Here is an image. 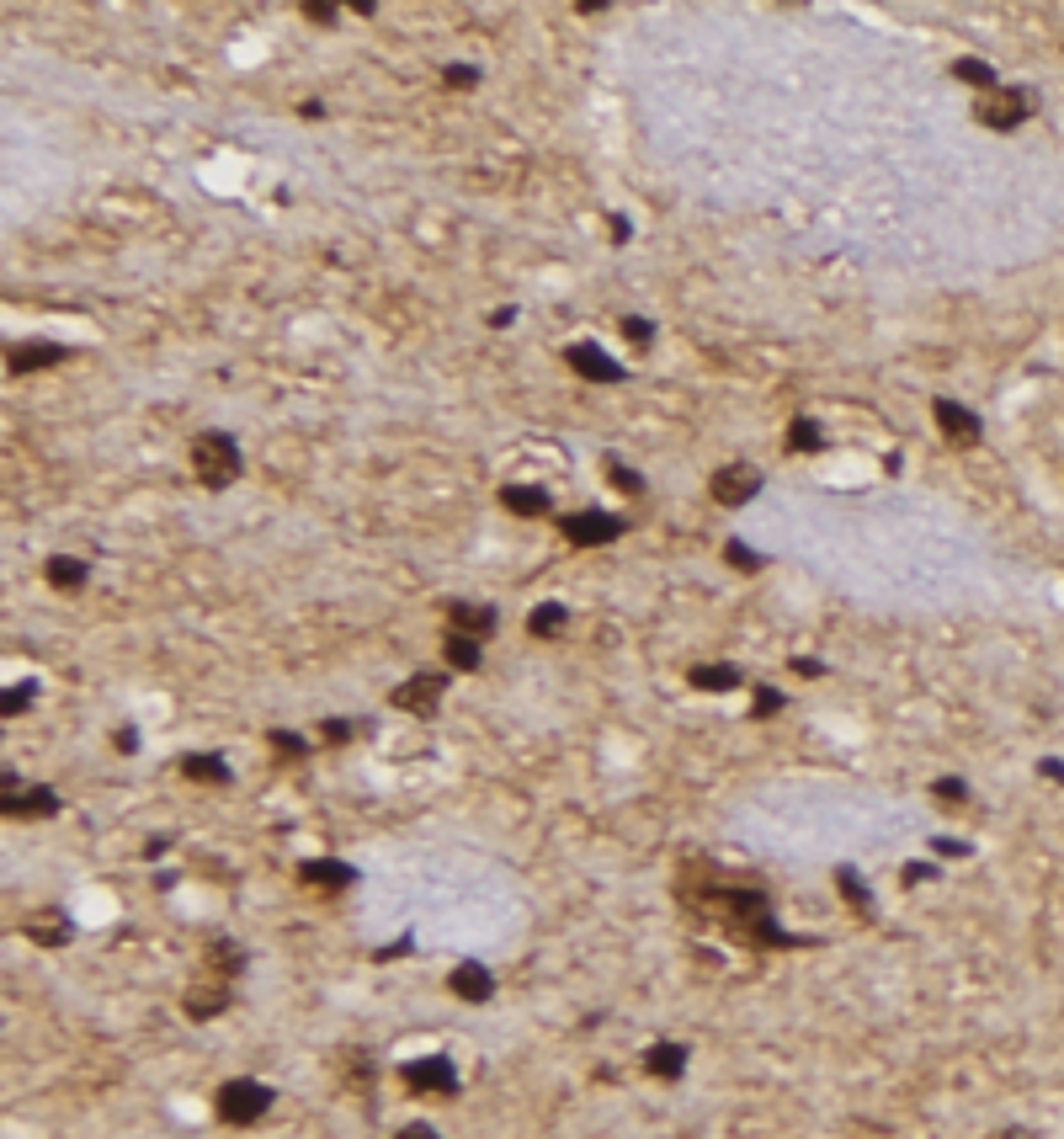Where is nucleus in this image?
Masks as SVG:
<instances>
[{
    "instance_id": "3",
    "label": "nucleus",
    "mask_w": 1064,
    "mask_h": 1139,
    "mask_svg": "<svg viewBox=\"0 0 1064 1139\" xmlns=\"http://www.w3.org/2000/svg\"><path fill=\"white\" fill-rule=\"evenodd\" d=\"M272 1097H277L272 1086H261V1081H251V1075H240V1081H224V1086H219L213 1107H219L224 1123H235V1129H251V1123H261V1118L272 1113Z\"/></svg>"
},
{
    "instance_id": "34",
    "label": "nucleus",
    "mask_w": 1064,
    "mask_h": 1139,
    "mask_svg": "<svg viewBox=\"0 0 1064 1139\" xmlns=\"http://www.w3.org/2000/svg\"><path fill=\"white\" fill-rule=\"evenodd\" d=\"M777 708H782V692L766 687V682H755V692H750V719H772Z\"/></svg>"
},
{
    "instance_id": "43",
    "label": "nucleus",
    "mask_w": 1064,
    "mask_h": 1139,
    "mask_svg": "<svg viewBox=\"0 0 1064 1139\" xmlns=\"http://www.w3.org/2000/svg\"><path fill=\"white\" fill-rule=\"evenodd\" d=\"M112 746H117V751H122V757H133V751H138V730H133V725H122V730H117V741H112Z\"/></svg>"
},
{
    "instance_id": "10",
    "label": "nucleus",
    "mask_w": 1064,
    "mask_h": 1139,
    "mask_svg": "<svg viewBox=\"0 0 1064 1139\" xmlns=\"http://www.w3.org/2000/svg\"><path fill=\"white\" fill-rule=\"evenodd\" d=\"M229 1007V980L224 975H203L187 985V996H181V1012H187L192 1023H213L219 1012Z\"/></svg>"
},
{
    "instance_id": "14",
    "label": "nucleus",
    "mask_w": 1064,
    "mask_h": 1139,
    "mask_svg": "<svg viewBox=\"0 0 1064 1139\" xmlns=\"http://www.w3.org/2000/svg\"><path fill=\"white\" fill-rule=\"evenodd\" d=\"M447 991L458 996V1002H469V1007H485L490 996H496V975H490L485 964H458L453 975H447Z\"/></svg>"
},
{
    "instance_id": "4",
    "label": "nucleus",
    "mask_w": 1064,
    "mask_h": 1139,
    "mask_svg": "<svg viewBox=\"0 0 1064 1139\" xmlns=\"http://www.w3.org/2000/svg\"><path fill=\"white\" fill-rule=\"evenodd\" d=\"M1032 107H1038V97H1032L1027 86H995V91H984V97L974 102V117L984 122V128H995V133H1011V128H1022V122L1032 117Z\"/></svg>"
},
{
    "instance_id": "31",
    "label": "nucleus",
    "mask_w": 1064,
    "mask_h": 1139,
    "mask_svg": "<svg viewBox=\"0 0 1064 1139\" xmlns=\"http://www.w3.org/2000/svg\"><path fill=\"white\" fill-rule=\"evenodd\" d=\"M367 725H357V719H319V741L325 746H346L351 735H362Z\"/></svg>"
},
{
    "instance_id": "7",
    "label": "nucleus",
    "mask_w": 1064,
    "mask_h": 1139,
    "mask_svg": "<svg viewBox=\"0 0 1064 1139\" xmlns=\"http://www.w3.org/2000/svg\"><path fill=\"white\" fill-rule=\"evenodd\" d=\"M932 415H937V432H943L948 448H979L984 442V421L968 405H958V399H948V394H937L932 399Z\"/></svg>"
},
{
    "instance_id": "1",
    "label": "nucleus",
    "mask_w": 1064,
    "mask_h": 1139,
    "mask_svg": "<svg viewBox=\"0 0 1064 1139\" xmlns=\"http://www.w3.org/2000/svg\"><path fill=\"white\" fill-rule=\"evenodd\" d=\"M676 900L687 905L692 916L703 921H719L735 943L745 948H798L804 937L782 932L777 916H772V895L761 884H745V879H719V868L708 863H687L676 873Z\"/></svg>"
},
{
    "instance_id": "16",
    "label": "nucleus",
    "mask_w": 1064,
    "mask_h": 1139,
    "mask_svg": "<svg viewBox=\"0 0 1064 1139\" xmlns=\"http://www.w3.org/2000/svg\"><path fill=\"white\" fill-rule=\"evenodd\" d=\"M70 351L59 346V342H22V346H11L6 351V367L11 373H43V367H59Z\"/></svg>"
},
{
    "instance_id": "37",
    "label": "nucleus",
    "mask_w": 1064,
    "mask_h": 1139,
    "mask_svg": "<svg viewBox=\"0 0 1064 1139\" xmlns=\"http://www.w3.org/2000/svg\"><path fill=\"white\" fill-rule=\"evenodd\" d=\"M442 86L447 91H474V86H480V70H474V65H447L442 70Z\"/></svg>"
},
{
    "instance_id": "48",
    "label": "nucleus",
    "mask_w": 1064,
    "mask_h": 1139,
    "mask_svg": "<svg viewBox=\"0 0 1064 1139\" xmlns=\"http://www.w3.org/2000/svg\"><path fill=\"white\" fill-rule=\"evenodd\" d=\"M990 1139H1038V1134H1027V1129H995Z\"/></svg>"
},
{
    "instance_id": "33",
    "label": "nucleus",
    "mask_w": 1064,
    "mask_h": 1139,
    "mask_svg": "<svg viewBox=\"0 0 1064 1139\" xmlns=\"http://www.w3.org/2000/svg\"><path fill=\"white\" fill-rule=\"evenodd\" d=\"M724 560H730L735 570H745V575H755V570H766V560H761V554H755V549H745V544H740V538H730V544H724Z\"/></svg>"
},
{
    "instance_id": "18",
    "label": "nucleus",
    "mask_w": 1064,
    "mask_h": 1139,
    "mask_svg": "<svg viewBox=\"0 0 1064 1139\" xmlns=\"http://www.w3.org/2000/svg\"><path fill=\"white\" fill-rule=\"evenodd\" d=\"M644 1070H650V1075H660V1081H682V1075H687V1049H682V1043H650V1049H644Z\"/></svg>"
},
{
    "instance_id": "27",
    "label": "nucleus",
    "mask_w": 1064,
    "mask_h": 1139,
    "mask_svg": "<svg viewBox=\"0 0 1064 1139\" xmlns=\"http://www.w3.org/2000/svg\"><path fill=\"white\" fill-rule=\"evenodd\" d=\"M240 964H245V953L229 943V937H213V943L203 948V969L208 975H224V980H235L240 975Z\"/></svg>"
},
{
    "instance_id": "39",
    "label": "nucleus",
    "mask_w": 1064,
    "mask_h": 1139,
    "mask_svg": "<svg viewBox=\"0 0 1064 1139\" xmlns=\"http://www.w3.org/2000/svg\"><path fill=\"white\" fill-rule=\"evenodd\" d=\"M299 11H304V17H310L315 27H330V22H335V6H330V0H304Z\"/></svg>"
},
{
    "instance_id": "26",
    "label": "nucleus",
    "mask_w": 1064,
    "mask_h": 1139,
    "mask_svg": "<svg viewBox=\"0 0 1064 1139\" xmlns=\"http://www.w3.org/2000/svg\"><path fill=\"white\" fill-rule=\"evenodd\" d=\"M836 889H841V900L852 905V916L873 927L878 911H873V895H868V889H862V879H857V868H836Z\"/></svg>"
},
{
    "instance_id": "30",
    "label": "nucleus",
    "mask_w": 1064,
    "mask_h": 1139,
    "mask_svg": "<svg viewBox=\"0 0 1064 1139\" xmlns=\"http://www.w3.org/2000/svg\"><path fill=\"white\" fill-rule=\"evenodd\" d=\"M346 1081H351V1091L373 1086V1059H367V1049H346Z\"/></svg>"
},
{
    "instance_id": "11",
    "label": "nucleus",
    "mask_w": 1064,
    "mask_h": 1139,
    "mask_svg": "<svg viewBox=\"0 0 1064 1139\" xmlns=\"http://www.w3.org/2000/svg\"><path fill=\"white\" fill-rule=\"evenodd\" d=\"M564 362L575 367L580 378H591V383H623V362L618 357H607L596 342H575V346H564Z\"/></svg>"
},
{
    "instance_id": "44",
    "label": "nucleus",
    "mask_w": 1064,
    "mask_h": 1139,
    "mask_svg": "<svg viewBox=\"0 0 1064 1139\" xmlns=\"http://www.w3.org/2000/svg\"><path fill=\"white\" fill-rule=\"evenodd\" d=\"M900 879H905V884H921V879H932V863H905V868H900Z\"/></svg>"
},
{
    "instance_id": "23",
    "label": "nucleus",
    "mask_w": 1064,
    "mask_h": 1139,
    "mask_svg": "<svg viewBox=\"0 0 1064 1139\" xmlns=\"http://www.w3.org/2000/svg\"><path fill=\"white\" fill-rule=\"evenodd\" d=\"M442 660H447L453 671H480V666H485V650H480V639L453 634V628H447V639H442Z\"/></svg>"
},
{
    "instance_id": "40",
    "label": "nucleus",
    "mask_w": 1064,
    "mask_h": 1139,
    "mask_svg": "<svg viewBox=\"0 0 1064 1139\" xmlns=\"http://www.w3.org/2000/svg\"><path fill=\"white\" fill-rule=\"evenodd\" d=\"M788 671H798V676H804V682H814V676H825V666H820V660H809V655L788 660Z\"/></svg>"
},
{
    "instance_id": "24",
    "label": "nucleus",
    "mask_w": 1064,
    "mask_h": 1139,
    "mask_svg": "<svg viewBox=\"0 0 1064 1139\" xmlns=\"http://www.w3.org/2000/svg\"><path fill=\"white\" fill-rule=\"evenodd\" d=\"M43 575H49V586H59V591H81L91 580V570L81 560H70V554H54V560H43Z\"/></svg>"
},
{
    "instance_id": "9",
    "label": "nucleus",
    "mask_w": 1064,
    "mask_h": 1139,
    "mask_svg": "<svg viewBox=\"0 0 1064 1139\" xmlns=\"http://www.w3.org/2000/svg\"><path fill=\"white\" fill-rule=\"evenodd\" d=\"M761 485H766V474L755 469V464H745V458H735V464L714 469L708 496H714L719 506H745V501H755V490H761Z\"/></svg>"
},
{
    "instance_id": "17",
    "label": "nucleus",
    "mask_w": 1064,
    "mask_h": 1139,
    "mask_svg": "<svg viewBox=\"0 0 1064 1139\" xmlns=\"http://www.w3.org/2000/svg\"><path fill=\"white\" fill-rule=\"evenodd\" d=\"M6 814L11 820H49V814H59V794L54 789H22V794H6Z\"/></svg>"
},
{
    "instance_id": "21",
    "label": "nucleus",
    "mask_w": 1064,
    "mask_h": 1139,
    "mask_svg": "<svg viewBox=\"0 0 1064 1139\" xmlns=\"http://www.w3.org/2000/svg\"><path fill=\"white\" fill-rule=\"evenodd\" d=\"M745 676H740V666H730V660H708V666H692V687L698 692H735Z\"/></svg>"
},
{
    "instance_id": "42",
    "label": "nucleus",
    "mask_w": 1064,
    "mask_h": 1139,
    "mask_svg": "<svg viewBox=\"0 0 1064 1139\" xmlns=\"http://www.w3.org/2000/svg\"><path fill=\"white\" fill-rule=\"evenodd\" d=\"M405 953H410V937H394V943H389V948H378L373 959H378V964H389V959H405Z\"/></svg>"
},
{
    "instance_id": "47",
    "label": "nucleus",
    "mask_w": 1064,
    "mask_h": 1139,
    "mask_svg": "<svg viewBox=\"0 0 1064 1139\" xmlns=\"http://www.w3.org/2000/svg\"><path fill=\"white\" fill-rule=\"evenodd\" d=\"M1038 773H1043V778H1054V783H1064V762L1048 757V762H1038Z\"/></svg>"
},
{
    "instance_id": "29",
    "label": "nucleus",
    "mask_w": 1064,
    "mask_h": 1139,
    "mask_svg": "<svg viewBox=\"0 0 1064 1139\" xmlns=\"http://www.w3.org/2000/svg\"><path fill=\"white\" fill-rule=\"evenodd\" d=\"M601 480H607L612 490H623V496H644V474L618 464V458H601Z\"/></svg>"
},
{
    "instance_id": "45",
    "label": "nucleus",
    "mask_w": 1064,
    "mask_h": 1139,
    "mask_svg": "<svg viewBox=\"0 0 1064 1139\" xmlns=\"http://www.w3.org/2000/svg\"><path fill=\"white\" fill-rule=\"evenodd\" d=\"M399 1139H437V1129H431V1123H405Z\"/></svg>"
},
{
    "instance_id": "32",
    "label": "nucleus",
    "mask_w": 1064,
    "mask_h": 1139,
    "mask_svg": "<svg viewBox=\"0 0 1064 1139\" xmlns=\"http://www.w3.org/2000/svg\"><path fill=\"white\" fill-rule=\"evenodd\" d=\"M618 331H623V342H628V346H639V351L655 342V326H650L644 315H623V320H618Z\"/></svg>"
},
{
    "instance_id": "28",
    "label": "nucleus",
    "mask_w": 1064,
    "mask_h": 1139,
    "mask_svg": "<svg viewBox=\"0 0 1064 1139\" xmlns=\"http://www.w3.org/2000/svg\"><path fill=\"white\" fill-rule=\"evenodd\" d=\"M953 81H963V86H979V91H995L1000 81H995V70L990 65H984V59H974V54H968V59H953Z\"/></svg>"
},
{
    "instance_id": "15",
    "label": "nucleus",
    "mask_w": 1064,
    "mask_h": 1139,
    "mask_svg": "<svg viewBox=\"0 0 1064 1139\" xmlns=\"http://www.w3.org/2000/svg\"><path fill=\"white\" fill-rule=\"evenodd\" d=\"M447 628L469 639H490L496 634V607L490 602H447Z\"/></svg>"
},
{
    "instance_id": "41",
    "label": "nucleus",
    "mask_w": 1064,
    "mask_h": 1139,
    "mask_svg": "<svg viewBox=\"0 0 1064 1139\" xmlns=\"http://www.w3.org/2000/svg\"><path fill=\"white\" fill-rule=\"evenodd\" d=\"M937 857H968V841H953V836H937Z\"/></svg>"
},
{
    "instance_id": "35",
    "label": "nucleus",
    "mask_w": 1064,
    "mask_h": 1139,
    "mask_svg": "<svg viewBox=\"0 0 1064 1139\" xmlns=\"http://www.w3.org/2000/svg\"><path fill=\"white\" fill-rule=\"evenodd\" d=\"M267 746H272V751H283L288 762L310 757V741H304V735H293V730H272V735H267Z\"/></svg>"
},
{
    "instance_id": "12",
    "label": "nucleus",
    "mask_w": 1064,
    "mask_h": 1139,
    "mask_svg": "<svg viewBox=\"0 0 1064 1139\" xmlns=\"http://www.w3.org/2000/svg\"><path fill=\"white\" fill-rule=\"evenodd\" d=\"M22 937H27V943H38V948H65L70 937H75V927H70L65 911L43 905V911H27L22 916Z\"/></svg>"
},
{
    "instance_id": "13",
    "label": "nucleus",
    "mask_w": 1064,
    "mask_h": 1139,
    "mask_svg": "<svg viewBox=\"0 0 1064 1139\" xmlns=\"http://www.w3.org/2000/svg\"><path fill=\"white\" fill-rule=\"evenodd\" d=\"M299 884L304 889H325V895H341V889L357 884V868L335 863V857H310V863H299Z\"/></svg>"
},
{
    "instance_id": "19",
    "label": "nucleus",
    "mask_w": 1064,
    "mask_h": 1139,
    "mask_svg": "<svg viewBox=\"0 0 1064 1139\" xmlns=\"http://www.w3.org/2000/svg\"><path fill=\"white\" fill-rule=\"evenodd\" d=\"M501 506H506L512 517H553L548 490H537V485H506V490H501Z\"/></svg>"
},
{
    "instance_id": "46",
    "label": "nucleus",
    "mask_w": 1064,
    "mask_h": 1139,
    "mask_svg": "<svg viewBox=\"0 0 1064 1139\" xmlns=\"http://www.w3.org/2000/svg\"><path fill=\"white\" fill-rule=\"evenodd\" d=\"M607 229H612V240H618V245H623L628 235H634V229H628V219H618V213H612V219H607Z\"/></svg>"
},
{
    "instance_id": "25",
    "label": "nucleus",
    "mask_w": 1064,
    "mask_h": 1139,
    "mask_svg": "<svg viewBox=\"0 0 1064 1139\" xmlns=\"http://www.w3.org/2000/svg\"><path fill=\"white\" fill-rule=\"evenodd\" d=\"M564 623H569V607H564V602H537V607L528 612V634H532V639H559Z\"/></svg>"
},
{
    "instance_id": "8",
    "label": "nucleus",
    "mask_w": 1064,
    "mask_h": 1139,
    "mask_svg": "<svg viewBox=\"0 0 1064 1139\" xmlns=\"http://www.w3.org/2000/svg\"><path fill=\"white\" fill-rule=\"evenodd\" d=\"M399 1081H405L415 1097H453L458 1091V1070L447 1054H426V1059H410L405 1070H399Z\"/></svg>"
},
{
    "instance_id": "22",
    "label": "nucleus",
    "mask_w": 1064,
    "mask_h": 1139,
    "mask_svg": "<svg viewBox=\"0 0 1064 1139\" xmlns=\"http://www.w3.org/2000/svg\"><path fill=\"white\" fill-rule=\"evenodd\" d=\"M181 778L192 783H213V789H224L229 783V762L213 757V751H192V757H181Z\"/></svg>"
},
{
    "instance_id": "36",
    "label": "nucleus",
    "mask_w": 1064,
    "mask_h": 1139,
    "mask_svg": "<svg viewBox=\"0 0 1064 1139\" xmlns=\"http://www.w3.org/2000/svg\"><path fill=\"white\" fill-rule=\"evenodd\" d=\"M932 798H937L943 809H958L963 798H968V789H963V778H937V783H932Z\"/></svg>"
},
{
    "instance_id": "5",
    "label": "nucleus",
    "mask_w": 1064,
    "mask_h": 1139,
    "mask_svg": "<svg viewBox=\"0 0 1064 1139\" xmlns=\"http://www.w3.org/2000/svg\"><path fill=\"white\" fill-rule=\"evenodd\" d=\"M559 533H564L575 549H601V544H618V538L628 533V522L612 517V512H596V506H585V512L559 517Z\"/></svg>"
},
{
    "instance_id": "38",
    "label": "nucleus",
    "mask_w": 1064,
    "mask_h": 1139,
    "mask_svg": "<svg viewBox=\"0 0 1064 1139\" xmlns=\"http://www.w3.org/2000/svg\"><path fill=\"white\" fill-rule=\"evenodd\" d=\"M27 703H33V682H22V687H6V698H0V708H6L11 719H17Z\"/></svg>"
},
{
    "instance_id": "6",
    "label": "nucleus",
    "mask_w": 1064,
    "mask_h": 1139,
    "mask_svg": "<svg viewBox=\"0 0 1064 1139\" xmlns=\"http://www.w3.org/2000/svg\"><path fill=\"white\" fill-rule=\"evenodd\" d=\"M442 698H447V671H415V676H405V682L389 692V703L405 708V714H415V719H431L442 708Z\"/></svg>"
},
{
    "instance_id": "2",
    "label": "nucleus",
    "mask_w": 1064,
    "mask_h": 1139,
    "mask_svg": "<svg viewBox=\"0 0 1064 1139\" xmlns=\"http://www.w3.org/2000/svg\"><path fill=\"white\" fill-rule=\"evenodd\" d=\"M187 464H192V474H197V485H203V490H229V485L240 480L245 458H240V442L229 437V432H197L192 448H187Z\"/></svg>"
},
{
    "instance_id": "20",
    "label": "nucleus",
    "mask_w": 1064,
    "mask_h": 1139,
    "mask_svg": "<svg viewBox=\"0 0 1064 1139\" xmlns=\"http://www.w3.org/2000/svg\"><path fill=\"white\" fill-rule=\"evenodd\" d=\"M788 453H825L830 448V437H825V426L814 421V415H788Z\"/></svg>"
}]
</instances>
